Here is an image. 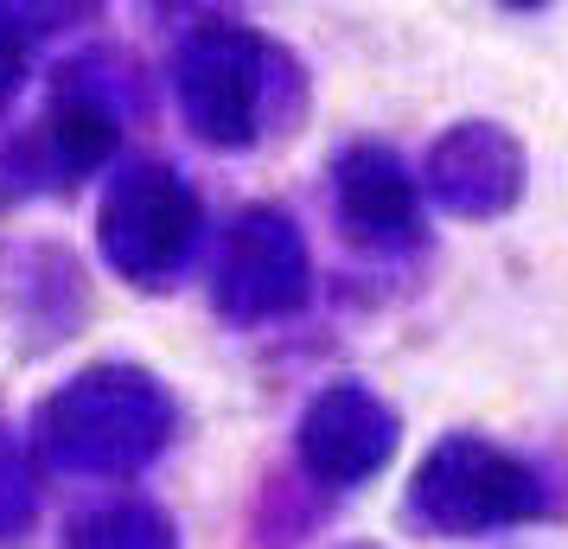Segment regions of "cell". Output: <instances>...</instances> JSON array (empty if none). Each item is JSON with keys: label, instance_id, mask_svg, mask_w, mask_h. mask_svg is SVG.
I'll return each instance as SVG.
<instances>
[{"label": "cell", "instance_id": "3957f363", "mask_svg": "<svg viewBox=\"0 0 568 549\" xmlns=\"http://www.w3.org/2000/svg\"><path fill=\"white\" fill-rule=\"evenodd\" d=\"M192 224H199L192 192L173 173H160V166H141L134 180H122L109 192V205H103V243L129 275L173 268L180 250L192 243Z\"/></svg>", "mask_w": 568, "mask_h": 549}, {"label": "cell", "instance_id": "ba28073f", "mask_svg": "<svg viewBox=\"0 0 568 549\" xmlns=\"http://www.w3.org/2000/svg\"><path fill=\"white\" fill-rule=\"evenodd\" d=\"M486 180H491L498 199H511L517 192V148L498 129L479 122V129H460L435 154V185H440V199L460 205V211H498L486 199Z\"/></svg>", "mask_w": 568, "mask_h": 549}, {"label": "cell", "instance_id": "7c38bea8", "mask_svg": "<svg viewBox=\"0 0 568 549\" xmlns=\"http://www.w3.org/2000/svg\"><path fill=\"white\" fill-rule=\"evenodd\" d=\"M13 83H20V39L0 27V103L13 96Z\"/></svg>", "mask_w": 568, "mask_h": 549}, {"label": "cell", "instance_id": "30bf717a", "mask_svg": "<svg viewBox=\"0 0 568 549\" xmlns=\"http://www.w3.org/2000/svg\"><path fill=\"white\" fill-rule=\"evenodd\" d=\"M78 549H173L148 511H103L78 530Z\"/></svg>", "mask_w": 568, "mask_h": 549}, {"label": "cell", "instance_id": "9c48e42d", "mask_svg": "<svg viewBox=\"0 0 568 549\" xmlns=\"http://www.w3.org/2000/svg\"><path fill=\"white\" fill-rule=\"evenodd\" d=\"M52 129H58V154L71 160V166H97L115 148V122L97 103H64Z\"/></svg>", "mask_w": 568, "mask_h": 549}, {"label": "cell", "instance_id": "8fae6325", "mask_svg": "<svg viewBox=\"0 0 568 549\" xmlns=\"http://www.w3.org/2000/svg\"><path fill=\"white\" fill-rule=\"evenodd\" d=\"M27 479H20V460L0 447V523H13L20 511H27V492H20Z\"/></svg>", "mask_w": 568, "mask_h": 549}, {"label": "cell", "instance_id": "8992f818", "mask_svg": "<svg viewBox=\"0 0 568 549\" xmlns=\"http://www.w3.org/2000/svg\"><path fill=\"white\" fill-rule=\"evenodd\" d=\"M396 447V421L377 396L364 390H333L313 403L307 416V460L326 479H358V472L384 467Z\"/></svg>", "mask_w": 568, "mask_h": 549}, {"label": "cell", "instance_id": "5b68a950", "mask_svg": "<svg viewBox=\"0 0 568 549\" xmlns=\"http://www.w3.org/2000/svg\"><path fill=\"white\" fill-rule=\"evenodd\" d=\"M307 288V262H301V243L287 231L282 211H250L231 231V250H224V275H217V294L231 314H282L294 307Z\"/></svg>", "mask_w": 568, "mask_h": 549}, {"label": "cell", "instance_id": "6da1fadb", "mask_svg": "<svg viewBox=\"0 0 568 549\" xmlns=\"http://www.w3.org/2000/svg\"><path fill=\"white\" fill-rule=\"evenodd\" d=\"M415 505L440 523V530H486V523H511L537 511V479L505 460L498 447L479 441H447L415 479Z\"/></svg>", "mask_w": 568, "mask_h": 549}, {"label": "cell", "instance_id": "7a4b0ae2", "mask_svg": "<svg viewBox=\"0 0 568 549\" xmlns=\"http://www.w3.org/2000/svg\"><path fill=\"white\" fill-rule=\"evenodd\" d=\"M52 441L78 467H129L160 441V403L141 390V377H83L52 403Z\"/></svg>", "mask_w": 568, "mask_h": 549}, {"label": "cell", "instance_id": "52a82bcc", "mask_svg": "<svg viewBox=\"0 0 568 549\" xmlns=\"http://www.w3.org/2000/svg\"><path fill=\"white\" fill-rule=\"evenodd\" d=\"M338 205L364 236H396L415 224V180L384 148H358L338 166Z\"/></svg>", "mask_w": 568, "mask_h": 549}, {"label": "cell", "instance_id": "277c9868", "mask_svg": "<svg viewBox=\"0 0 568 549\" xmlns=\"http://www.w3.org/2000/svg\"><path fill=\"white\" fill-rule=\"evenodd\" d=\"M185 115L199 122L211 141H250L256 134V103H262V45L236 27H211L192 52H185Z\"/></svg>", "mask_w": 568, "mask_h": 549}]
</instances>
